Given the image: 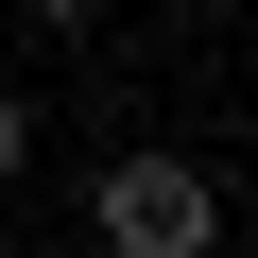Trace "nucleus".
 I'll return each mask as SVG.
<instances>
[{"mask_svg": "<svg viewBox=\"0 0 258 258\" xmlns=\"http://www.w3.org/2000/svg\"><path fill=\"white\" fill-rule=\"evenodd\" d=\"M86 224H103L120 258H207V241H224V189H207L189 155H103Z\"/></svg>", "mask_w": 258, "mask_h": 258, "instance_id": "nucleus-1", "label": "nucleus"}, {"mask_svg": "<svg viewBox=\"0 0 258 258\" xmlns=\"http://www.w3.org/2000/svg\"><path fill=\"white\" fill-rule=\"evenodd\" d=\"M18 155H35V103H18V86H0V189H18Z\"/></svg>", "mask_w": 258, "mask_h": 258, "instance_id": "nucleus-2", "label": "nucleus"}, {"mask_svg": "<svg viewBox=\"0 0 258 258\" xmlns=\"http://www.w3.org/2000/svg\"><path fill=\"white\" fill-rule=\"evenodd\" d=\"M18 18H52V35H86V18H103V0H18Z\"/></svg>", "mask_w": 258, "mask_h": 258, "instance_id": "nucleus-3", "label": "nucleus"}]
</instances>
